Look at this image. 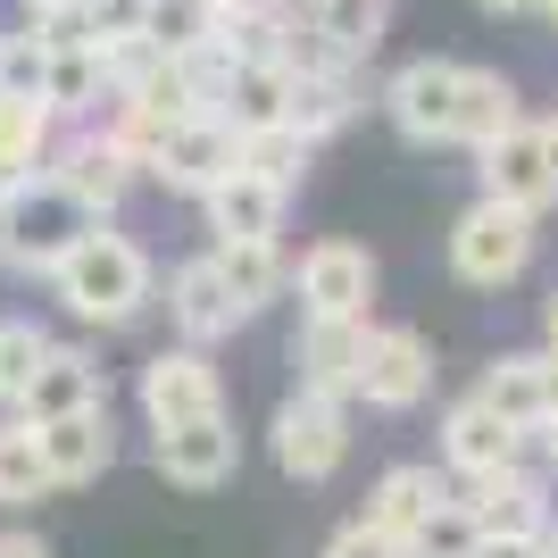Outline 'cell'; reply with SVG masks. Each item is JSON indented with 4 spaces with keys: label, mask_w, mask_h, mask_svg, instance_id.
<instances>
[{
    "label": "cell",
    "mask_w": 558,
    "mask_h": 558,
    "mask_svg": "<svg viewBox=\"0 0 558 558\" xmlns=\"http://www.w3.org/2000/svg\"><path fill=\"white\" fill-rule=\"evenodd\" d=\"M43 283H50V301L68 308L75 326H134L142 308L159 301V267H150V251H142L134 233H109V226H93Z\"/></svg>",
    "instance_id": "6da1fadb"
},
{
    "label": "cell",
    "mask_w": 558,
    "mask_h": 558,
    "mask_svg": "<svg viewBox=\"0 0 558 558\" xmlns=\"http://www.w3.org/2000/svg\"><path fill=\"white\" fill-rule=\"evenodd\" d=\"M93 226H100V217L75 209L43 167L17 175V184H0V258H9L17 276H50V267H59V258H68Z\"/></svg>",
    "instance_id": "7a4b0ae2"
},
{
    "label": "cell",
    "mask_w": 558,
    "mask_h": 558,
    "mask_svg": "<svg viewBox=\"0 0 558 558\" xmlns=\"http://www.w3.org/2000/svg\"><path fill=\"white\" fill-rule=\"evenodd\" d=\"M434 392V350L417 326H367L359 333V367H350V400H367L384 417H409Z\"/></svg>",
    "instance_id": "3957f363"
},
{
    "label": "cell",
    "mask_w": 558,
    "mask_h": 558,
    "mask_svg": "<svg viewBox=\"0 0 558 558\" xmlns=\"http://www.w3.org/2000/svg\"><path fill=\"white\" fill-rule=\"evenodd\" d=\"M283 292H301L308 326H367L375 258L359 251V242H317V251H301V267L283 276Z\"/></svg>",
    "instance_id": "277c9868"
},
{
    "label": "cell",
    "mask_w": 558,
    "mask_h": 558,
    "mask_svg": "<svg viewBox=\"0 0 558 558\" xmlns=\"http://www.w3.org/2000/svg\"><path fill=\"white\" fill-rule=\"evenodd\" d=\"M534 258V217L500 209V201H475V209L450 226V276L475 283V292H500V283L525 276Z\"/></svg>",
    "instance_id": "5b68a950"
},
{
    "label": "cell",
    "mask_w": 558,
    "mask_h": 558,
    "mask_svg": "<svg viewBox=\"0 0 558 558\" xmlns=\"http://www.w3.org/2000/svg\"><path fill=\"white\" fill-rule=\"evenodd\" d=\"M276 442V466L292 484H326L333 466L350 459V400H326V392H292L267 425Z\"/></svg>",
    "instance_id": "8992f818"
},
{
    "label": "cell",
    "mask_w": 558,
    "mask_h": 558,
    "mask_svg": "<svg viewBox=\"0 0 558 558\" xmlns=\"http://www.w3.org/2000/svg\"><path fill=\"white\" fill-rule=\"evenodd\" d=\"M466 525H475V542H542L558 525L550 509V484H542L534 466H509V475H475V484L459 492Z\"/></svg>",
    "instance_id": "52a82bcc"
},
{
    "label": "cell",
    "mask_w": 558,
    "mask_h": 558,
    "mask_svg": "<svg viewBox=\"0 0 558 558\" xmlns=\"http://www.w3.org/2000/svg\"><path fill=\"white\" fill-rule=\"evenodd\" d=\"M142 417L150 434L159 425H201V417H226V375H217L209 350H159L150 367H142Z\"/></svg>",
    "instance_id": "ba28073f"
},
{
    "label": "cell",
    "mask_w": 558,
    "mask_h": 558,
    "mask_svg": "<svg viewBox=\"0 0 558 558\" xmlns=\"http://www.w3.org/2000/svg\"><path fill=\"white\" fill-rule=\"evenodd\" d=\"M43 175H50L59 192H68L75 209H93L100 226H109V217H117V201H125V192L142 184V167L125 159V150H117V142L100 134V125H93V134H68V142H50Z\"/></svg>",
    "instance_id": "9c48e42d"
},
{
    "label": "cell",
    "mask_w": 558,
    "mask_h": 558,
    "mask_svg": "<svg viewBox=\"0 0 558 558\" xmlns=\"http://www.w3.org/2000/svg\"><path fill=\"white\" fill-rule=\"evenodd\" d=\"M509 466H534V434H517L466 392L442 409V475L450 484H475V475H509Z\"/></svg>",
    "instance_id": "30bf717a"
},
{
    "label": "cell",
    "mask_w": 558,
    "mask_h": 558,
    "mask_svg": "<svg viewBox=\"0 0 558 558\" xmlns=\"http://www.w3.org/2000/svg\"><path fill=\"white\" fill-rule=\"evenodd\" d=\"M475 159H484V201H500V209L542 217V209L558 201V167H550V142H542L534 117H517L509 134L484 142Z\"/></svg>",
    "instance_id": "8fae6325"
},
{
    "label": "cell",
    "mask_w": 558,
    "mask_h": 558,
    "mask_svg": "<svg viewBox=\"0 0 558 558\" xmlns=\"http://www.w3.org/2000/svg\"><path fill=\"white\" fill-rule=\"evenodd\" d=\"M142 175H159V184H167V192H184V201L217 192V184L233 175V125H217L209 109H201V117H175Z\"/></svg>",
    "instance_id": "7c38bea8"
},
{
    "label": "cell",
    "mask_w": 558,
    "mask_h": 558,
    "mask_svg": "<svg viewBox=\"0 0 558 558\" xmlns=\"http://www.w3.org/2000/svg\"><path fill=\"white\" fill-rule=\"evenodd\" d=\"M150 466L184 492H217V484H233V466H242V434H233V417L159 425V434H150Z\"/></svg>",
    "instance_id": "4fadbf2b"
},
{
    "label": "cell",
    "mask_w": 558,
    "mask_h": 558,
    "mask_svg": "<svg viewBox=\"0 0 558 558\" xmlns=\"http://www.w3.org/2000/svg\"><path fill=\"white\" fill-rule=\"evenodd\" d=\"M84 409H109V367H100L93 350H75V342H50L43 367H34V384H25V400H17V417L50 425V417H84Z\"/></svg>",
    "instance_id": "5bb4252c"
},
{
    "label": "cell",
    "mask_w": 558,
    "mask_h": 558,
    "mask_svg": "<svg viewBox=\"0 0 558 558\" xmlns=\"http://www.w3.org/2000/svg\"><path fill=\"white\" fill-rule=\"evenodd\" d=\"M450 100H459V59H409L384 84V109L409 142H450Z\"/></svg>",
    "instance_id": "9a60e30c"
},
{
    "label": "cell",
    "mask_w": 558,
    "mask_h": 558,
    "mask_svg": "<svg viewBox=\"0 0 558 558\" xmlns=\"http://www.w3.org/2000/svg\"><path fill=\"white\" fill-rule=\"evenodd\" d=\"M34 450H43L50 484L75 492V484H100L117 459V434H109V409H84V417H50L34 425Z\"/></svg>",
    "instance_id": "2e32d148"
},
{
    "label": "cell",
    "mask_w": 558,
    "mask_h": 558,
    "mask_svg": "<svg viewBox=\"0 0 558 558\" xmlns=\"http://www.w3.org/2000/svg\"><path fill=\"white\" fill-rule=\"evenodd\" d=\"M450 500H459V484H450L442 466L409 459V466H384V484L367 492V525H375V534H392V542H409L425 517L450 509Z\"/></svg>",
    "instance_id": "e0dca14e"
},
{
    "label": "cell",
    "mask_w": 558,
    "mask_h": 558,
    "mask_svg": "<svg viewBox=\"0 0 558 558\" xmlns=\"http://www.w3.org/2000/svg\"><path fill=\"white\" fill-rule=\"evenodd\" d=\"M167 317H175L184 350H209V342H226V333L242 326V308H233V292L217 283L209 251H201V258H184V267L167 276Z\"/></svg>",
    "instance_id": "ac0fdd59"
},
{
    "label": "cell",
    "mask_w": 558,
    "mask_h": 558,
    "mask_svg": "<svg viewBox=\"0 0 558 558\" xmlns=\"http://www.w3.org/2000/svg\"><path fill=\"white\" fill-rule=\"evenodd\" d=\"M283 209H292V192L258 184V175H242V167H233L217 192H201V217H209L217 242H276V233H283Z\"/></svg>",
    "instance_id": "d6986e66"
},
{
    "label": "cell",
    "mask_w": 558,
    "mask_h": 558,
    "mask_svg": "<svg viewBox=\"0 0 558 558\" xmlns=\"http://www.w3.org/2000/svg\"><path fill=\"white\" fill-rule=\"evenodd\" d=\"M517 84L500 68H459V100H450V142H466V150H484V142H500L517 125Z\"/></svg>",
    "instance_id": "ffe728a7"
},
{
    "label": "cell",
    "mask_w": 558,
    "mask_h": 558,
    "mask_svg": "<svg viewBox=\"0 0 558 558\" xmlns=\"http://www.w3.org/2000/svg\"><path fill=\"white\" fill-rule=\"evenodd\" d=\"M350 117H359V68L342 75H292V100H283V125L317 150L326 134H342Z\"/></svg>",
    "instance_id": "44dd1931"
},
{
    "label": "cell",
    "mask_w": 558,
    "mask_h": 558,
    "mask_svg": "<svg viewBox=\"0 0 558 558\" xmlns=\"http://www.w3.org/2000/svg\"><path fill=\"white\" fill-rule=\"evenodd\" d=\"M359 333L367 326H308L292 333V367H301V392H326V400H350V367H359Z\"/></svg>",
    "instance_id": "7402d4cb"
},
{
    "label": "cell",
    "mask_w": 558,
    "mask_h": 558,
    "mask_svg": "<svg viewBox=\"0 0 558 558\" xmlns=\"http://www.w3.org/2000/svg\"><path fill=\"white\" fill-rule=\"evenodd\" d=\"M209 267H217V283L233 292V308H242V317H258V308L283 292V276H292L276 242H217Z\"/></svg>",
    "instance_id": "603a6c76"
},
{
    "label": "cell",
    "mask_w": 558,
    "mask_h": 558,
    "mask_svg": "<svg viewBox=\"0 0 558 558\" xmlns=\"http://www.w3.org/2000/svg\"><path fill=\"white\" fill-rule=\"evenodd\" d=\"M308 34L359 68V59H375V43L392 34V0H308Z\"/></svg>",
    "instance_id": "cb8c5ba5"
},
{
    "label": "cell",
    "mask_w": 558,
    "mask_h": 558,
    "mask_svg": "<svg viewBox=\"0 0 558 558\" xmlns=\"http://www.w3.org/2000/svg\"><path fill=\"white\" fill-rule=\"evenodd\" d=\"M283 100H292V75L283 68H233L226 93L209 100V117L233 125V134H258V125H283Z\"/></svg>",
    "instance_id": "d4e9b609"
},
{
    "label": "cell",
    "mask_w": 558,
    "mask_h": 558,
    "mask_svg": "<svg viewBox=\"0 0 558 558\" xmlns=\"http://www.w3.org/2000/svg\"><path fill=\"white\" fill-rule=\"evenodd\" d=\"M475 400H484L500 425L534 434V425H542V375H534V350H509V359H492L484 384H475Z\"/></svg>",
    "instance_id": "484cf974"
},
{
    "label": "cell",
    "mask_w": 558,
    "mask_h": 558,
    "mask_svg": "<svg viewBox=\"0 0 558 558\" xmlns=\"http://www.w3.org/2000/svg\"><path fill=\"white\" fill-rule=\"evenodd\" d=\"M109 100V75H100V50H50V75H43V109L50 117H93Z\"/></svg>",
    "instance_id": "4316f807"
},
{
    "label": "cell",
    "mask_w": 558,
    "mask_h": 558,
    "mask_svg": "<svg viewBox=\"0 0 558 558\" xmlns=\"http://www.w3.org/2000/svg\"><path fill=\"white\" fill-rule=\"evenodd\" d=\"M50 125H59V117H50L43 100L0 93V184H17V175H34V167L50 159Z\"/></svg>",
    "instance_id": "83f0119b"
},
{
    "label": "cell",
    "mask_w": 558,
    "mask_h": 558,
    "mask_svg": "<svg viewBox=\"0 0 558 558\" xmlns=\"http://www.w3.org/2000/svg\"><path fill=\"white\" fill-rule=\"evenodd\" d=\"M50 466L43 450H34V425L25 417H0V509H34V500H50Z\"/></svg>",
    "instance_id": "f1b7e54d"
},
{
    "label": "cell",
    "mask_w": 558,
    "mask_h": 558,
    "mask_svg": "<svg viewBox=\"0 0 558 558\" xmlns=\"http://www.w3.org/2000/svg\"><path fill=\"white\" fill-rule=\"evenodd\" d=\"M233 167L258 175V184H276V192H292L301 167H308V142L292 125H258V134H233Z\"/></svg>",
    "instance_id": "f546056e"
},
{
    "label": "cell",
    "mask_w": 558,
    "mask_h": 558,
    "mask_svg": "<svg viewBox=\"0 0 558 558\" xmlns=\"http://www.w3.org/2000/svg\"><path fill=\"white\" fill-rule=\"evenodd\" d=\"M43 350H50V333L34 326V317H0V409L17 417V400H25V384H34V367H43Z\"/></svg>",
    "instance_id": "4dcf8cb0"
},
{
    "label": "cell",
    "mask_w": 558,
    "mask_h": 558,
    "mask_svg": "<svg viewBox=\"0 0 558 558\" xmlns=\"http://www.w3.org/2000/svg\"><path fill=\"white\" fill-rule=\"evenodd\" d=\"M43 75H50V50L34 43V34H0V93L9 100H43Z\"/></svg>",
    "instance_id": "1f68e13d"
},
{
    "label": "cell",
    "mask_w": 558,
    "mask_h": 558,
    "mask_svg": "<svg viewBox=\"0 0 558 558\" xmlns=\"http://www.w3.org/2000/svg\"><path fill=\"white\" fill-rule=\"evenodd\" d=\"M400 558H475V525H466V509H459V500H450V509H434L417 534L400 542Z\"/></svg>",
    "instance_id": "d6a6232c"
},
{
    "label": "cell",
    "mask_w": 558,
    "mask_h": 558,
    "mask_svg": "<svg viewBox=\"0 0 558 558\" xmlns=\"http://www.w3.org/2000/svg\"><path fill=\"white\" fill-rule=\"evenodd\" d=\"M150 9L159 0H84V25H93V43H134L150 34Z\"/></svg>",
    "instance_id": "836d02e7"
},
{
    "label": "cell",
    "mask_w": 558,
    "mask_h": 558,
    "mask_svg": "<svg viewBox=\"0 0 558 558\" xmlns=\"http://www.w3.org/2000/svg\"><path fill=\"white\" fill-rule=\"evenodd\" d=\"M326 558H400V542H392V534H375L367 517H359V525H342V534L326 542Z\"/></svg>",
    "instance_id": "e575fe53"
},
{
    "label": "cell",
    "mask_w": 558,
    "mask_h": 558,
    "mask_svg": "<svg viewBox=\"0 0 558 558\" xmlns=\"http://www.w3.org/2000/svg\"><path fill=\"white\" fill-rule=\"evenodd\" d=\"M534 375H542V425L558 417V359L550 350H534Z\"/></svg>",
    "instance_id": "d590c367"
},
{
    "label": "cell",
    "mask_w": 558,
    "mask_h": 558,
    "mask_svg": "<svg viewBox=\"0 0 558 558\" xmlns=\"http://www.w3.org/2000/svg\"><path fill=\"white\" fill-rule=\"evenodd\" d=\"M0 558H50V542L25 534V525H9V534H0Z\"/></svg>",
    "instance_id": "8d00e7d4"
},
{
    "label": "cell",
    "mask_w": 558,
    "mask_h": 558,
    "mask_svg": "<svg viewBox=\"0 0 558 558\" xmlns=\"http://www.w3.org/2000/svg\"><path fill=\"white\" fill-rule=\"evenodd\" d=\"M542 542H550V534H542ZM542 542H475V558H550Z\"/></svg>",
    "instance_id": "74e56055"
},
{
    "label": "cell",
    "mask_w": 558,
    "mask_h": 558,
    "mask_svg": "<svg viewBox=\"0 0 558 558\" xmlns=\"http://www.w3.org/2000/svg\"><path fill=\"white\" fill-rule=\"evenodd\" d=\"M534 459L558 475V417H550V425H534Z\"/></svg>",
    "instance_id": "f35d334b"
},
{
    "label": "cell",
    "mask_w": 558,
    "mask_h": 558,
    "mask_svg": "<svg viewBox=\"0 0 558 558\" xmlns=\"http://www.w3.org/2000/svg\"><path fill=\"white\" fill-rule=\"evenodd\" d=\"M542 350H550V359H558V292H550V301H542Z\"/></svg>",
    "instance_id": "ab89813d"
},
{
    "label": "cell",
    "mask_w": 558,
    "mask_h": 558,
    "mask_svg": "<svg viewBox=\"0 0 558 558\" xmlns=\"http://www.w3.org/2000/svg\"><path fill=\"white\" fill-rule=\"evenodd\" d=\"M475 9H492V17H517V9H534V0H475Z\"/></svg>",
    "instance_id": "60d3db41"
},
{
    "label": "cell",
    "mask_w": 558,
    "mask_h": 558,
    "mask_svg": "<svg viewBox=\"0 0 558 558\" xmlns=\"http://www.w3.org/2000/svg\"><path fill=\"white\" fill-rule=\"evenodd\" d=\"M43 9H75V0H25V17H43Z\"/></svg>",
    "instance_id": "b9f144b4"
},
{
    "label": "cell",
    "mask_w": 558,
    "mask_h": 558,
    "mask_svg": "<svg viewBox=\"0 0 558 558\" xmlns=\"http://www.w3.org/2000/svg\"><path fill=\"white\" fill-rule=\"evenodd\" d=\"M542 142H550V167H558V117H550V125H542Z\"/></svg>",
    "instance_id": "7bdbcfd3"
},
{
    "label": "cell",
    "mask_w": 558,
    "mask_h": 558,
    "mask_svg": "<svg viewBox=\"0 0 558 558\" xmlns=\"http://www.w3.org/2000/svg\"><path fill=\"white\" fill-rule=\"evenodd\" d=\"M209 9H242V0H201V17H209Z\"/></svg>",
    "instance_id": "ee69618b"
},
{
    "label": "cell",
    "mask_w": 558,
    "mask_h": 558,
    "mask_svg": "<svg viewBox=\"0 0 558 558\" xmlns=\"http://www.w3.org/2000/svg\"><path fill=\"white\" fill-rule=\"evenodd\" d=\"M534 9H542V17H558V0H534Z\"/></svg>",
    "instance_id": "f6af8a7d"
},
{
    "label": "cell",
    "mask_w": 558,
    "mask_h": 558,
    "mask_svg": "<svg viewBox=\"0 0 558 558\" xmlns=\"http://www.w3.org/2000/svg\"><path fill=\"white\" fill-rule=\"evenodd\" d=\"M542 550H550V558H558V525H550V542H542Z\"/></svg>",
    "instance_id": "bcb514c9"
}]
</instances>
